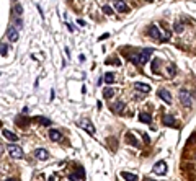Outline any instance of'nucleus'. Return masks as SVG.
Returning <instances> with one entry per match:
<instances>
[{
    "label": "nucleus",
    "instance_id": "obj_7",
    "mask_svg": "<svg viewBox=\"0 0 196 181\" xmlns=\"http://www.w3.org/2000/svg\"><path fill=\"white\" fill-rule=\"evenodd\" d=\"M152 170H154L155 175H165L167 173V163L165 162H157Z\"/></svg>",
    "mask_w": 196,
    "mask_h": 181
},
{
    "label": "nucleus",
    "instance_id": "obj_1",
    "mask_svg": "<svg viewBox=\"0 0 196 181\" xmlns=\"http://www.w3.org/2000/svg\"><path fill=\"white\" fill-rule=\"evenodd\" d=\"M152 54H154V49L152 47H146V49H142L141 52H137V56H132L131 60L134 62L136 65H144L149 59H151Z\"/></svg>",
    "mask_w": 196,
    "mask_h": 181
},
{
    "label": "nucleus",
    "instance_id": "obj_26",
    "mask_svg": "<svg viewBox=\"0 0 196 181\" xmlns=\"http://www.w3.org/2000/svg\"><path fill=\"white\" fill-rule=\"evenodd\" d=\"M157 65H159V60L155 59V60L152 62V72H154V73H157Z\"/></svg>",
    "mask_w": 196,
    "mask_h": 181
},
{
    "label": "nucleus",
    "instance_id": "obj_20",
    "mask_svg": "<svg viewBox=\"0 0 196 181\" xmlns=\"http://www.w3.org/2000/svg\"><path fill=\"white\" fill-rule=\"evenodd\" d=\"M103 97H105V98H113L114 97V90L111 88V87H109V88H105V90H103Z\"/></svg>",
    "mask_w": 196,
    "mask_h": 181
},
{
    "label": "nucleus",
    "instance_id": "obj_12",
    "mask_svg": "<svg viewBox=\"0 0 196 181\" xmlns=\"http://www.w3.org/2000/svg\"><path fill=\"white\" fill-rule=\"evenodd\" d=\"M114 7H116V10H118L119 13H126V12H129V7L123 2V0H116V2H114Z\"/></svg>",
    "mask_w": 196,
    "mask_h": 181
},
{
    "label": "nucleus",
    "instance_id": "obj_21",
    "mask_svg": "<svg viewBox=\"0 0 196 181\" xmlns=\"http://www.w3.org/2000/svg\"><path fill=\"white\" fill-rule=\"evenodd\" d=\"M126 140H128V142H129L131 145H134V147H139V142H137V140H136V137H134V135H132V134H128V135H126Z\"/></svg>",
    "mask_w": 196,
    "mask_h": 181
},
{
    "label": "nucleus",
    "instance_id": "obj_30",
    "mask_svg": "<svg viewBox=\"0 0 196 181\" xmlns=\"http://www.w3.org/2000/svg\"><path fill=\"white\" fill-rule=\"evenodd\" d=\"M67 26H69V31H72V33H74V31H75V28H74L72 25H67Z\"/></svg>",
    "mask_w": 196,
    "mask_h": 181
},
{
    "label": "nucleus",
    "instance_id": "obj_33",
    "mask_svg": "<svg viewBox=\"0 0 196 181\" xmlns=\"http://www.w3.org/2000/svg\"><path fill=\"white\" fill-rule=\"evenodd\" d=\"M146 181H154V179H149V178H147V179H146Z\"/></svg>",
    "mask_w": 196,
    "mask_h": 181
},
{
    "label": "nucleus",
    "instance_id": "obj_29",
    "mask_svg": "<svg viewBox=\"0 0 196 181\" xmlns=\"http://www.w3.org/2000/svg\"><path fill=\"white\" fill-rule=\"evenodd\" d=\"M168 73H170V75H175V65L173 64L168 65Z\"/></svg>",
    "mask_w": 196,
    "mask_h": 181
},
{
    "label": "nucleus",
    "instance_id": "obj_23",
    "mask_svg": "<svg viewBox=\"0 0 196 181\" xmlns=\"http://www.w3.org/2000/svg\"><path fill=\"white\" fill-rule=\"evenodd\" d=\"M8 52V46L5 43H0V56H7Z\"/></svg>",
    "mask_w": 196,
    "mask_h": 181
},
{
    "label": "nucleus",
    "instance_id": "obj_13",
    "mask_svg": "<svg viewBox=\"0 0 196 181\" xmlns=\"http://www.w3.org/2000/svg\"><path fill=\"white\" fill-rule=\"evenodd\" d=\"M134 88L137 90V92H141V93H149V92H151V87H149L147 83H141V82H136Z\"/></svg>",
    "mask_w": 196,
    "mask_h": 181
},
{
    "label": "nucleus",
    "instance_id": "obj_31",
    "mask_svg": "<svg viewBox=\"0 0 196 181\" xmlns=\"http://www.w3.org/2000/svg\"><path fill=\"white\" fill-rule=\"evenodd\" d=\"M16 25H18V26H20V28H21V25H23V21H21V20H20V18H18V20H16Z\"/></svg>",
    "mask_w": 196,
    "mask_h": 181
},
{
    "label": "nucleus",
    "instance_id": "obj_3",
    "mask_svg": "<svg viewBox=\"0 0 196 181\" xmlns=\"http://www.w3.org/2000/svg\"><path fill=\"white\" fill-rule=\"evenodd\" d=\"M180 101L183 103V106H186V108H190V106L193 105V98H191V95H190L188 90H180Z\"/></svg>",
    "mask_w": 196,
    "mask_h": 181
},
{
    "label": "nucleus",
    "instance_id": "obj_8",
    "mask_svg": "<svg viewBox=\"0 0 196 181\" xmlns=\"http://www.w3.org/2000/svg\"><path fill=\"white\" fill-rule=\"evenodd\" d=\"M7 38L10 39L11 43H16V41H18V33H16L15 26H8V28H7Z\"/></svg>",
    "mask_w": 196,
    "mask_h": 181
},
{
    "label": "nucleus",
    "instance_id": "obj_32",
    "mask_svg": "<svg viewBox=\"0 0 196 181\" xmlns=\"http://www.w3.org/2000/svg\"><path fill=\"white\" fill-rule=\"evenodd\" d=\"M5 181H16V179H13V178H8V179H5Z\"/></svg>",
    "mask_w": 196,
    "mask_h": 181
},
{
    "label": "nucleus",
    "instance_id": "obj_24",
    "mask_svg": "<svg viewBox=\"0 0 196 181\" xmlns=\"http://www.w3.org/2000/svg\"><path fill=\"white\" fill-rule=\"evenodd\" d=\"M38 121L43 124V126H49L51 124V119H46V117H43V116H38Z\"/></svg>",
    "mask_w": 196,
    "mask_h": 181
},
{
    "label": "nucleus",
    "instance_id": "obj_35",
    "mask_svg": "<svg viewBox=\"0 0 196 181\" xmlns=\"http://www.w3.org/2000/svg\"><path fill=\"white\" fill-rule=\"evenodd\" d=\"M114 2H116V0H114Z\"/></svg>",
    "mask_w": 196,
    "mask_h": 181
},
{
    "label": "nucleus",
    "instance_id": "obj_15",
    "mask_svg": "<svg viewBox=\"0 0 196 181\" xmlns=\"http://www.w3.org/2000/svg\"><path fill=\"white\" fill-rule=\"evenodd\" d=\"M139 121L144 122V124H151L152 122V116L147 114V113H141V114H139Z\"/></svg>",
    "mask_w": 196,
    "mask_h": 181
},
{
    "label": "nucleus",
    "instance_id": "obj_10",
    "mask_svg": "<svg viewBox=\"0 0 196 181\" xmlns=\"http://www.w3.org/2000/svg\"><path fill=\"white\" fill-rule=\"evenodd\" d=\"M157 95H159V98H160V100H164L167 105H170V103H172V95L167 92V90H164V88H162V90H159Z\"/></svg>",
    "mask_w": 196,
    "mask_h": 181
},
{
    "label": "nucleus",
    "instance_id": "obj_5",
    "mask_svg": "<svg viewBox=\"0 0 196 181\" xmlns=\"http://www.w3.org/2000/svg\"><path fill=\"white\" fill-rule=\"evenodd\" d=\"M79 126H80V127H83L90 135H93V134H95V127H93V124H92L88 119H82V121L79 122Z\"/></svg>",
    "mask_w": 196,
    "mask_h": 181
},
{
    "label": "nucleus",
    "instance_id": "obj_28",
    "mask_svg": "<svg viewBox=\"0 0 196 181\" xmlns=\"http://www.w3.org/2000/svg\"><path fill=\"white\" fill-rule=\"evenodd\" d=\"M15 12H16V15H21V13H23L21 5H15Z\"/></svg>",
    "mask_w": 196,
    "mask_h": 181
},
{
    "label": "nucleus",
    "instance_id": "obj_9",
    "mask_svg": "<svg viewBox=\"0 0 196 181\" xmlns=\"http://www.w3.org/2000/svg\"><path fill=\"white\" fill-rule=\"evenodd\" d=\"M149 35H151L155 41H162V35H160L159 28L155 26V25H151V28H149Z\"/></svg>",
    "mask_w": 196,
    "mask_h": 181
},
{
    "label": "nucleus",
    "instance_id": "obj_16",
    "mask_svg": "<svg viewBox=\"0 0 196 181\" xmlns=\"http://www.w3.org/2000/svg\"><path fill=\"white\" fill-rule=\"evenodd\" d=\"M121 176H123L126 181H137L139 178H137V175H132V173H128V171H123L121 173Z\"/></svg>",
    "mask_w": 196,
    "mask_h": 181
},
{
    "label": "nucleus",
    "instance_id": "obj_17",
    "mask_svg": "<svg viewBox=\"0 0 196 181\" xmlns=\"http://www.w3.org/2000/svg\"><path fill=\"white\" fill-rule=\"evenodd\" d=\"M2 134H3V137H5V139H8V140H11V142H16V140H18V137H16V135H15L13 132H10V131H7V129H5V131H3Z\"/></svg>",
    "mask_w": 196,
    "mask_h": 181
},
{
    "label": "nucleus",
    "instance_id": "obj_18",
    "mask_svg": "<svg viewBox=\"0 0 196 181\" xmlns=\"http://www.w3.org/2000/svg\"><path fill=\"white\" fill-rule=\"evenodd\" d=\"M123 108H124V105L121 103V101H116V103L111 105V109H113L114 113H121V111H123Z\"/></svg>",
    "mask_w": 196,
    "mask_h": 181
},
{
    "label": "nucleus",
    "instance_id": "obj_14",
    "mask_svg": "<svg viewBox=\"0 0 196 181\" xmlns=\"http://www.w3.org/2000/svg\"><path fill=\"white\" fill-rule=\"evenodd\" d=\"M49 137H51V140H54V142H59V140L62 139V134L59 131H56V129H51V131H49Z\"/></svg>",
    "mask_w": 196,
    "mask_h": 181
},
{
    "label": "nucleus",
    "instance_id": "obj_4",
    "mask_svg": "<svg viewBox=\"0 0 196 181\" xmlns=\"http://www.w3.org/2000/svg\"><path fill=\"white\" fill-rule=\"evenodd\" d=\"M83 178H85L83 168H77L75 173H70V175H69V179H70V181H83Z\"/></svg>",
    "mask_w": 196,
    "mask_h": 181
},
{
    "label": "nucleus",
    "instance_id": "obj_19",
    "mask_svg": "<svg viewBox=\"0 0 196 181\" xmlns=\"http://www.w3.org/2000/svg\"><path fill=\"white\" fill-rule=\"evenodd\" d=\"M103 80H105L106 83H109L111 85L114 80H116V78H114V73H111V72H108V73H105V77H103Z\"/></svg>",
    "mask_w": 196,
    "mask_h": 181
},
{
    "label": "nucleus",
    "instance_id": "obj_11",
    "mask_svg": "<svg viewBox=\"0 0 196 181\" xmlns=\"http://www.w3.org/2000/svg\"><path fill=\"white\" fill-rule=\"evenodd\" d=\"M34 157L38 158V160H48L49 158V154L46 149H36L34 150Z\"/></svg>",
    "mask_w": 196,
    "mask_h": 181
},
{
    "label": "nucleus",
    "instance_id": "obj_34",
    "mask_svg": "<svg viewBox=\"0 0 196 181\" xmlns=\"http://www.w3.org/2000/svg\"><path fill=\"white\" fill-rule=\"evenodd\" d=\"M149 2H152V0H149Z\"/></svg>",
    "mask_w": 196,
    "mask_h": 181
},
{
    "label": "nucleus",
    "instance_id": "obj_25",
    "mask_svg": "<svg viewBox=\"0 0 196 181\" xmlns=\"http://www.w3.org/2000/svg\"><path fill=\"white\" fill-rule=\"evenodd\" d=\"M103 12H105L106 15H111V13H113V8L108 7V5H105V7H103Z\"/></svg>",
    "mask_w": 196,
    "mask_h": 181
},
{
    "label": "nucleus",
    "instance_id": "obj_27",
    "mask_svg": "<svg viewBox=\"0 0 196 181\" xmlns=\"http://www.w3.org/2000/svg\"><path fill=\"white\" fill-rule=\"evenodd\" d=\"M175 31L177 33H181L183 31V25L181 23H175Z\"/></svg>",
    "mask_w": 196,
    "mask_h": 181
},
{
    "label": "nucleus",
    "instance_id": "obj_6",
    "mask_svg": "<svg viewBox=\"0 0 196 181\" xmlns=\"http://www.w3.org/2000/svg\"><path fill=\"white\" fill-rule=\"evenodd\" d=\"M162 124H164V126H167V127H177L178 126V122H177L175 117L173 116H168V114H165L162 117Z\"/></svg>",
    "mask_w": 196,
    "mask_h": 181
},
{
    "label": "nucleus",
    "instance_id": "obj_2",
    "mask_svg": "<svg viewBox=\"0 0 196 181\" xmlns=\"http://www.w3.org/2000/svg\"><path fill=\"white\" fill-rule=\"evenodd\" d=\"M7 150H8L10 157H13V158H23V157H25V152H23V149H20L18 145L10 144V145L7 147Z\"/></svg>",
    "mask_w": 196,
    "mask_h": 181
},
{
    "label": "nucleus",
    "instance_id": "obj_22",
    "mask_svg": "<svg viewBox=\"0 0 196 181\" xmlns=\"http://www.w3.org/2000/svg\"><path fill=\"white\" fill-rule=\"evenodd\" d=\"M28 122H30V119H25V116H18L16 117V124H18V126H28Z\"/></svg>",
    "mask_w": 196,
    "mask_h": 181
}]
</instances>
